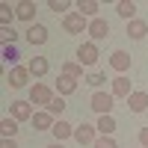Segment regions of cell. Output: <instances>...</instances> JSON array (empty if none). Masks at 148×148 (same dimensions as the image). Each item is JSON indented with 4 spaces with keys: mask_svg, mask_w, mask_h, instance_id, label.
Listing matches in <instances>:
<instances>
[{
    "mask_svg": "<svg viewBox=\"0 0 148 148\" xmlns=\"http://www.w3.org/2000/svg\"><path fill=\"white\" fill-rule=\"evenodd\" d=\"M89 107L95 110L98 116H113L116 98H113V92H92V98H89Z\"/></svg>",
    "mask_w": 148,
    "mask_h": 148,
    "instance_id": "1",
    "label": "cell"
},
{
    "mask_svg": "<svg viewBox=\"0 0 148 148\" xmlns=\"http://www.w3.org/2000/svg\"><path fill=\"white\" fill-rule=\"evenodd\" d=\"M53 89H51V86H45V83H36V86H30V98H27V101L33 104V107H42V110H47V104H51L53 101Z\"/></svg>",
    "mask_w": 148,
    "mask_h": 148,
    "instance_id": "2",
    "label": "cell"
},
{
    "mask_svg": "<svg viewBox=\"0 0 148 148\" xmlns=\"http://www.w3.org/2000/svg\"><path fill=\"white\" fill-rule=\"evenodd\" d=\"M62 30H65L68 36L86 33V30H89V18H83L80 12H68V15H62Z\"/></svg>",
    "mask_w": 148,
    "mask_h": 148,
    "instance_id": "3",
    "label": "cell"
},
{
    "mask_svg": "<svg viewBox=\"0 0 148 148\" xmlns=\"http://www.w3.org/2000/svg\"><path fill=\"white\" fill-rule=\"evenodd\" d=\"M30 68L27 65H15V68H9V74H6V83L12 86V89H24V86L30 83Z\"/></svg>",
    "mask_w": 148,
    "mask_h": 148,
    "instance_id": "4",
    "label": "cell"
},
{
    "mask_svg": "<svg viewBox=\"0 0 148 148\" xmlns=\"http://www.w3.org/2000/svg\"><path fill=\"white\" fill-rule=\"evenodd\" d=\"M74 142H80V145H95L98 142V127L95 125H77L74 127Z\"/></svg>",
    "mask_w": 148,
    "mask_h": 148,
    "instance_id": "5",
    "label": "cell"
},
{
    "mask_svg": "<svg viewBox=\"0 0 148 148\" xmlns=\"http://www.w3.org/2000/svg\"><path fill=\"white\" fill-rule=\"evenodd\" d=\"M98 56H101V53H98V45H95V42H83V45L77 47V62H80V65H95Z\"/></svg>",
    "mask_w": 148,
    "mask_h": 148,
    "instance_id": "6",
    "label": "cell"
},
{
    "mask_svg": "<svg viewBox=\"0 0 148 148\" xmlns=\"http://www.w3.org/2000/svg\"><path fill=\"white\" fill-rule=\"evenodd\" d=\"M9 116L15 119V121H33L36 116V110L30 101H12V110H9Z\"/></svg>",
    "mask_w": 148,
    "mask_h": 148,
    "instance_id": "7",
    "label": "cell"
},
{
    "mask_svg": "<svg viewBox=\"0 0 148 148\" xmlns=\"http://www.w3.org/2000/svg\"><path fill=\"white\" fill-rule=\"evenodd\" d=\"M86 33H89L92 42H101V39H107V36H110V21H104V18H92Z\"/></svg>",
    "mask_w": 148,
    "mask_h": 148,
    "instance_id": "8",
    "label": "cell"
},
{
    "mask_svg": "<svg viewBox=\"0 0 148 148\" xmlns=\"http://www.w3.org/2000/svg\"><path fill=\"white\" fill-rule=\"evenodd\" d=\"M77 83H80V80L68 77V74H59V77H56V86H53V89H56V95L68 98V95H74V92H77Z\"/></svg>",
    "mask_w": 148,
    "mask_h": 148,
    "instance_id": "9",
    "label": "cell"
},
{
    "mask_svg": "<svg viewBox=\"0 0 148 148\" xmlns=\"http://www.w3.org/2000/svg\"><path fill=\"white\" fill-rule=\"evenodd\" d=\"M127 110H130V113H145V110H148V92L133 89V95L127 98Z\"/></svg>",
    "mask_w": 148,
    "mask_h": 148,
    "instance_id": "10",
    "label": "cell"
},
{
    "mask_svg": "<svg viewBox=\"0 0 148 148\" xmlns=\"http://www.w3.org/2000/svg\"><path fill=\"white\" fill-rule=\"evenodd\" d=\"M110 92H113V98H125V101H127V98L133 95V89H130V80L125 77V74L113 77V89H110Z\"/></svg>",
    "mask_w": 148,
    "mask_h": 148,
    "instance_id": "11",
    "label": "cell"
},
{
    "mask_svg": "<svg viewBox=\"0 0 148 148\" xmlns=\"http://www.w3.org/2000/svg\"><path fill=\"white\" fill-rule=\"evenodd\" d=\"M110 68L119 71V74H125L130 68V53L127 51H113V56H110Z\"/></svg>",
    "mask_w": 148,
    "mask_h": 148,
    "instance_id": "12",
    "label": "cell"
},
{
    "mask_svg": "<svg viewBox=\"0 0 148 148\" xmlns=\"http://www.w3.org/2000/svg\"><path fill=\"white\" fill-rule=\"evenodd\" d=\"M53 125H56V119L47 110H36V116H33V127L36 130H53Z\"/></svg>",
    "mask_w": 148,
    "mask_h": 148,
    "instance_id": "13",
    "label": "cell"
},
{
    "mask_svg": "<svg viewBox=\"0 0 148 148\" xmlns=\"http://www.w3.org/2000/svg\"><path fill=\"white\" fill-rule=\"evenodd\" d=\"M27 42H30L33 47H36V45H45V42H47V27H45V24H30Z\"/></svg>",
    "mask_w": 148,
    "mask_h": 148,
    "instance_id": "14",
    "label": "cell"
},
{
    "mask_svg": "<svg viewBox=\"0 0 148 148\" xmlns=\"http://www.w3.org/2000/svg\"><path fill=\"white\" fill-rule=\"evenodd\" d=\"M53 136H56V142H65V139H74V125H68L65 119H56V125H53Z\"/></svg>",
    "mask_w": 148,
    "mask_h": 148,
    "instance_id": "15",
    "label": "cell"
},
{
    "mask_svg": "<svg viewBox=\"0 0 148 148\" xmlns=\"http://www.w3.org/2000/svg\"><path fill=\"white\" fill-rule=\"evenodd\" d=\"M15 18L33 21L36 18V3H33V0H21V3H15Z\"/></svg>",
    "mask_w": 148,
    "mask_h": 148,
    "instance_id": "16",
    "label": "cell"
},
{
    "mask_svg": "<svg viewBox=\"0 0 148 148\" xmlns=\"http://www.w3.org/2000/svg\"><path fill=\"white\" fill-rule=\"evenodd\" d=\"M98 9H101V3H98V0H77V12L83 18H98Z\"/></svg>",
    "mask_w": 148,
    "mask_h": 148,
    "instance_id": "17",
    "label": "cell"
},
{
    "mask_svg": "<svg viewBox=\"0 0 148 148\" xmlns=\"http://www.w3.org/2000/svg\"><path fill=\"white\" fill-rule=\"evenodd\" d=\"M27 68H30V74H33V77H45V74H47V68H51V62H47L45 56H33L30 62H27Z\"/></svg>",
    "mask_w": 148,
    "mask_h": 148,
    "instance_id": "18",
    "label": "cell"
},
{
    "mask_svg": "<svg viewBox=\"0 0 148 148\" xmlns=\"http://www.w3.org/2000/svg\"><path fill=\"white\" fill-rule=\"evenodd\" d=\"M116 12H119V18L133 21V18H136V3H133V0H119V3H116Z\"/></svg>",
    "mask_w": 148,
    "mask_h": 148,
    "instance_id": "19",
    "label": "cell"
},
{
    "mask_svg": "<svg viewBox=\"0 0 148 148\" xmlns=\"http://www.w3.org/2000/svg\"><path fill=\"white\" fill-rule=\"evenodd\" d=\"M145 33H148V24L142 18L127 21V36H130V39H145Z\"/></svg>",
    "mask_w": 148,
    "mask_h": 148,
    "instance_id": "20",
    "label": "cell"
},
{
    "mask_svg": "<svg viewBox=\"0 0 148 148\" xmlns=\"http://www.w3.org/2000/svg\"><path fill=\"white\" fill-rule=\"evenodd\" d=\"M95 127H98V133H101V136H113V130H116L119 125H116L113 116H98V125H95Z\"/></svg>",
    "mask_w": 148,
    "mask_h": 148,
    "instance_id": "21",
    "label": "cell"
},
{
    "mask_svg": "<svg viewBox=\"0 0 148 148\" xmlns=\"http://www.w3.org/2000/svg\"><path fill=\"white\" fill-rule=\"evenodd\" d=\"M0 133H3V139H15V133H18V121L6 116L3 121H0Z\"/></svg>",
    "mask_w": 148,
    "mask_h": 148,
    "instance_id": "22",
    "label": "cell"
},
{
    "mask_svg": "<svg viewBox=\"0 0 148 148\" xmlns=\"http://www.w3.org/2000/svg\"><path fill=\"white\" fill-rule=\"evenodd\" d=\"M59 74H68V77H74V80H86L83 77V65L77 62V59H74V62H62V71Z\"/></svg>",
    "mask_w": 148,
    "mask_h": 148,
    "instance_id": "23",
    "label": "cell"
},
{
    "mask_svg": "<svg viewBox=\"0 0 148 148\" xmlns=\"http://www.w3.org/2000/svg\"><path fill=\"white\" fill-rule=\"evenodd\" d=\"M18 59H21V51H18V47H15V45H3V62L15 68Z\"/></svg>",
    "mask_w": 148,
    "mask_h": 148,
    "instance_id": "24",
    "label": "cell"
},
{
    "mask_svg": "<svg viewBox=\"0 0 148 148\" xmlns=\"http://www.w3.org/2000/svg\"><path fill=\"white\" fill-rule=\"evenodd\" d=\"M62 110H65V98L62 95H56L53 101L47 104V113H51V116H62Z\"/></svg>",
    "mask_w": 148,
    "mask_h": 148,
    "instance_id": "25",
    "label": "cell"
},
{
    "mask_svg": "<svg viewBox=\"0 0 148 148\" xmlns=\"http://www.w3.org/2000/svg\"><path fill=\"white\" fill-rule=\"evenodd\" d=\"M12 15H15V6H9V3H0V24H3V27H9Z\"/></svg>",
    "mask_w": 148,
    "mask_h": 148,
    "instance_id": "26",
    "label": "cell"
},
{
    "mask_svg": "<svg viewBox=\"0 0 148 148\" xmlns=\"http://www.w3.org/2000/svg\"><path fill=\"white\" fill-rule=\"evenodd\" d=\"M47 9H51V12H56V15H59V12L71 9V3H68V0H47ZM65 15H68V12H65Z\"/></svg>",
    "mask_w": 148,
    "mask_h": 148,
    "instance_id": "27",
    "label": "cell"
},
{
    "mask_svg": "<svg viewBox=\"0 0 148 148\" xmlns=\"http://www.w3.org/2000/svg\"><path fill=\"white\" fill-rule=\"evenodd\" d=\"M0 42H3V45H15L18 42V33L12 27H3V30H0Z\"/></svg>",
    "mask_w": 148,
    "mask_h": 148,
    "instance_id": "28",
    "label": "cell"
},
{
    "mask_svg": "<svg viewBox=\"0 0 148 148\" xmlns=\"http://www.w3.org/2000/svg\"><path fill=\"white\" fill-rule=\"evenodd\" d=\"M92 148H119V142H116L113 136H98V142H95Z\"/></svg>",
    "mask_w": 148,
    "mask_h": 148,
    "instance_id": "29",
    "label": "cell"
},
{
    "mask_svg": "<svg viewBox=\"0 0 148 148\" xmlns=\"http://www.w3.org/2000/svg\"><path fill=\"white\" fill-rule=\"evenodd\" d=\"M104 80H107V74H101V71H92L89 77H86V83H89V86H95V89H98V86H101Z\"/></svg>",
    "mask_w": 148,
    "mask_h": 148,
    "instance_id": "30",
    "label": "cell"
},
{
    "mask_svg": "<svg viewBox=\"0 0 148 148\" xmlns=\"http://www.w3.org/2000/svg\"><path fill=\"white\" fill-rule=\"evenodd\" d=\"M139 145H142V148H148V125H145V127H139Z\"/></svg>",
    "mask_w": 148,
    "mask_h": 148,
    "instance_id": "31",
    "label": "cell"
},
{
    "mask_svg": "<svg viewBox=\"0 0 148 148\" xmlns=\"http://www.w3.org/2000/svg\"><path fill=\"white\" fill-rule=\"evenodd\" d=\"M0 148H18V145H15V139H3V142H0Z\"/></svg>",
    "mask_w": 148,
    "mask_h": 148,
    "instance_id": "32",
    "label": "cell"
},
{
    "mask_svg": "<svg viewBox=\"0 0 148 148\" xmlns=\"http://www.w3.org/2000/svg\"><path fill=\"white\" fill-rule=\"evenodd\" d=\"M47 148H62V142H51V145H47Z\"/></svg>",
    "mask_w": 148,
    "mask_h": 148,
    "instance_id": "33",
    "label": "cell"
},
{
    "mask_svg": "<svg viewBox=\"0 0 148 148\" xmlns=\"http://www.w3.org/2000/svg\"><path fill=\"white\" fill-rule=\"evenodd\" d=\"M136 148H142V145H136Z\"/></svg>",
    "mask_w": 148,
    "mask_h": 148,
    "instance_id": "34",
    "label": "cell"
}]
</instances>
